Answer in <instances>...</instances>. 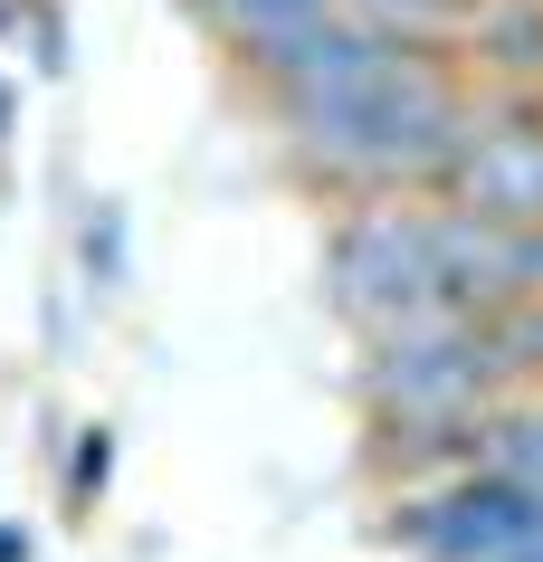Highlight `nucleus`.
<instances>
[{"instance_id": "1", "label": "nucleus", "mask_w": 543, "mask_h": 562, "mask_svg": "<svg viewBox=\"0 0 543 562\" xmlns=\"http://www.w3.org/2000/svg\"><path fill=\"white\" fill-rule=\"evenodd\" d=\"M506 372L486 353V315H457V305H410L392 325L362 334L353 362V401L362 419H410V429H467L506 401Z\"/></svg>"}, {"instance_id": "2", "label": "nucleus", "mask_w": 543, "mask_h": 562, "mask_svg": "<svg viewBox=\"0 0 543 562\" xmlns=\"http://www.w3.org/2000/svg\"><path fill=\"white\" fill-rule=\"evenodd\" d=\"M439 296L429 277V220L420 201L400 191H372V201H333V229H325V305L353 325V344L372 325H392L410 305ZM449 305V296H439Z\"/></svg>"}, {"instance_id": "3", "label": "nucleus", "mask_w": 543, "mask_h": 562, "mask_svg": "<svg viewBox=\"0 0 543 562\" xmlns=\"http://www.w3.org/2000/svg\"><path fill=\"white\" fill-rule=\"evenodd\" d=\"M439 201L477 210L496 229H534L543 220V134H496V124H477V144H467V162L449 172Z\"/></svg>"}, {"instance_id": "4", "label": "nucleus", "mask_w": 543, "mask_h": 562, "mask_svg": "<svg viewBox=\"0 0 543 562\" xmlns=\"http://www.w3.org/2000/svg\"><path fill=\"white\" fill-rule=\"evenodd\" d=\"M449 58L467 87H543V0H467Z\"/></svg>"}, {"instance_id": "5", "label": "nucleus", "mask_w": 543, "mask_h": 562, "mask_svg": "<svg viewBox=\"0 0 543 562\" xmlns=\"http://www.w3.org/2000/svg\"><path fill=\"white\" fill-rule=\"evenodd\" d=\"M477 468V419L467 429H410V419H362V476L382 496H410V486H439V476Z\"/></svg>"}, {"instance_id": "6", "label": "nucleus", "mask_w": 543, "mask_h": 562, "mask_svg": "<svg viewBox=\"0 0 543 562\" xmlns=\"http://www.w3.org/2000/svg\"><path fill=\"white\" fill-rule=\"evenodd\" d=\"M477 468L514 476V486H543V382L506 391V401L477 419Z\"/></svg>"}, {"instance_id": "7", "label": "nucleus", "mask_w": 543, "mask_h": 562, "mask_svg": "<svg viewBox=\"0 0 543 562\" xmlns=\"http://www.w3.org/2000/svg\"><path fill=\"white\" fill-rule=\"evenodd\" d=\"M201 30L219 38V58H248V48H268L276 30H296V20H315L325 0H181Z\"/></svg>"}, {"instance_id": "8", "label": "nucleus", "mask_w": 543, "mask_h": 562, "mask_svg": "<svg viewBox=\"0 0 543 562\" xmlns=\"http://www.w3.org/2000/svg\"><path fill=\"white\" fill-rule=\"evenodd\" d=\"M486 353H496V372H506L514 391L543 382V296H506L496 315H486Z\"/></svg>"}, {"instance_id": "9", "label": "nucleus", "mask_w": 543, "mask_h": 562, "mask_svg": "<svg viewBox=\"0 0 543 562\" xmlns=\"http://www.w3.org/2000/svg\"><path fill=\"white\" fill-rule=\"evenodd\" d=\"M105 486H115V429H105V419H87V429H77V448H67V515H95V505H105Z\"/></svg>"}, {"instance_id": "10", "label": "nucleus", "mask_w": 543, "mask_h": 562, "mask_svg": "<svg viewBox=\"0 0 543 562\" xmlns=\"http://www.w3.org/2000/svg\"><path fill=\"white\" fill-rule=\"evenodd\" d=\"M333 10H362V20H382V30H410V38H449L467 0H333Z\"/></svg>"}, {"instance_id": "11", "label": "nucleus", "mask_w": 543, "mask_h": 562, "mask_svg": "<svg viewBox=\"0 0 543 562\" xmlns=\"http://www.w3.org/2000/svg\"><path fill=\"white\" fill-rule=\"evenodd\" d=\"M77 248H87V277L115 296V286H124V220H115L105 201H95V220H87V238H77Z\"/></svg>"}, {"instance_id": "12", "label": "nucleus", "mask_w": 543, "mask_h": 562, "mask_svg": "<svg viewBox=\"0 0 543 562\" xmlns=\"http://www.w3.org/2000/svg\"><path fill=\"white\" fill-rule=\"evenodd\" d=\"M506 286L514 296H543V220L534 229H506Z\"/></svg>"}, {"instance_id": "13", "label": "nucleus", "mask_w": 543, "mask_h": 562, "mask_svg": "<svg viewBox=\"0 0 543 562\" xmlns=\"http://www.w3.org/2000/svg\"><path fill=\"white\" fill-rule=\"evenodd\" d=\"M0 562H38V543H30V525H20V515H0Z\"/></svg>"}, {"instance_id": "14", "label": "nucleus", "mask_w": 543, "mask_h": 562, "mask_svg": "<svg viewBox=\"0 0 543 562\" xmlns=\"http://www.w3.org/2000/svg\"><path fill=\"white\" fill-rule=\"evenodd\" d=\"M506 562H543V525H534V533H524V543H514V553H506Z\"/></svg>"}, {"instance_id": "15", "label": "nucleus", "mask_w": 543, "mask_h": 562, "mask_svg": "<svg viewBox=\"0 0 543 562\" xmlns=\"http://www.w3.org/2000/svg\"><path fill=\"white\" fill-rule=\"evenodd\" d=\"M0 124H10V87H0Z\"/></svg>"}]
</instances>
